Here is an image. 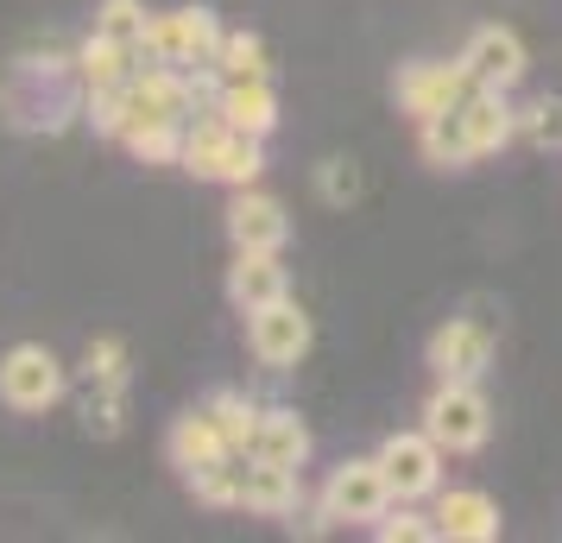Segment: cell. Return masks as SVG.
Segmentation results:
<instances>
[{
    "label": "cell",
    "mask_w": 562,
    "mask_h": 543,
    "mask_svg": "<svg viewBox=\"0 0 562 543\" xmlns=\"http://www.w3.org/2000/svg\"><path fill=\"white\" fill-rule=\"evenodd\" d=\"M82 423H89L95 437H114V430H121V392H102V386H89V405H82Z\"/></svg>",
    "instance_id": "28"
},
{
    "label": "cell",
    "mask_w": 562,
    "mask_h": 543,
    "mask_svg": "<svg viewBox=\"0 0 562 543\" xmlns=\"http://www.w3.org/2000/svg\"><path fill=\"white\" fill-rule=\"evenodd\" d=\"M461 64H468L474 89H512V82L525 77V45H518V32H506V26H481L468 38Z\"/></svg>",
    "instance_id": "10"
},
{
    "label": "cell",
    "mask_w": 562,
    "mask_h": 543,
    "mask_svg": "<svg viewBox=\"0 0 562 543\" xmlns=\"http://www.w3.org/2000/svg\"><path fill=\"white\" fill-rule=\"evenodd\" d=\"M121 146H127L139 165H178L183 158V121H133L121 133Z\"/></svg>",
    "instance_id": "20"
},
{
    "label": "cell",
    "mask_w": 562,
    "mask_h": 543,
    "mask_svg": "<svg viewBox=\"0 0 562 543\" xmlns=\"http://www.w3.org/2000/svg\"><path fill=\"white\" fill-rule=\"evenodd\" d=\"M373 538H380V543H424V538H436V524H424V518L392 512V506H385V518H373Z\"/></svg>",
    "instance_id": "27"
},
{
    "label": "cell",
    "mask_w": 562,
    "mask_h": 543,
    "mask_svg": "<svg viewBox=\"0 0 562 543\" xmlns=\"http://www.w3.org/2000/svg\"><path fill=\"white\" fill-rule=\"evenodd\" d=\"M165 449H171V462L183 467V480H190V474H203V467H215V462H228V455H234L228 442H222V430H215V417H209V411L178 417V423H171V437H165Z\"/></svg>",
    "instance_id": "16"
},
{
    "label": "cell",
    "mask_w": 562,
    "mask_h": 543,
    "mask_svg": "<svg viewBox=\"0 0 562 543\" xmlns=\"http://www.w3.org/2000/svg\"><path fill=\"white\" fill-rule=\"evenodd\" d=\"M531 139L537 146H562V102H537L531 108Z\"/></svg>",
    "instance_id": "29"
},
{
    "label": "cell",
    "mask_w": 562,
    "mask_h": 543,
    "mask_svg": "<svg viewBox=\"0 0 562 543\" xmlns=\"http://www.w3.org/2000/svg\"><path fill=\"white\" fill-rule=\"evenodd\" d=\"M146 20H153V13H146L139 0H102V7H95V32L121 38L133 52H139V38H146Z\"/></svg>",
    "instance_id": "26"
},
{
    "label": "cell",
    "mask_w": 562,
    "mask_h": 543,
    "mask_svg": "<svg viewBox=\"0 0 562 543\" xmlns=\"http://www.w3.org/2000/svg\"><path fill=\"white\" fill-rule=\"evenodd\" d=\"M64 392H70V373H64V361H57L52 348L20 341V348L0 354V405L7 411L38 417V411H52Z\"/></svg>",
    "instance_id": "2"
},
{
    "label": "cell",
    "mask_w": 562,
    "mask_h": 543,
    "mask_svg": "<svg viewBox=\"0 0 562 543\" xmlns=\"http://www.w3.org/2000/svg\"><path fill=\"white\" fill-rule=\"evenodd\" d=\"M385 506H398V499H392L380 455L373 462H341L329 474V487H323V512L335 524H373V518H385Z\"/></svg>",
    "instance_id": "5"
},
{
    "label": "cell",
    "mask_w": 562,
    "mask_h": 543,
    "mask_svg": "<svg viewBox=\"0 0 562 543\" xmlns=\"http://www.w3.org/2000/svg\"><path fill=\"white\" fill-rule=\"evenodd\" d=\"M436 538L449 543H493L499 538V506L474 487H456L442 493V506H436Z\"/></svg>",
    "instance_id": "12"
},
{
    "label": "cell",
    "mask_w": 562,
    "mask_h": 543,
    "mask_svg": "<svg viewBox=\"0 0 562 543\" xmlns=\"http://www.w3.org/2000/svg\"><path fill=\"white\" fill-rule=\"evenodd\" d=\"M247 348L259 354V366H272V373H284V366H297L310 354V316L291 304V297H279V304H266V310L247 316Z\"/></svg>",
    "instance_id": "7"
},
{
    "label": "cell",
    "mask_w": 562,
    "mask_h": 543,
    "mask_svg": "<svg viewBox=\"0 0 562 543\" xmlns=\"http://www.w3.org/2000/svg\"><path fill=\"white\" fill-rule=\"evenodd\" d=\"M380 467L392 480V499H424L442 480V442L430 430H398V437H385Z\"/></svg>",
    "instance_id": "6"
},
{
    "label": "cell",
    "mask_w": 562,
    "mask_h": 543,
    "mask_svg": "<svg viewBox=\"0 0 562 543\" xmlns=\"http://www.w3.org/2000/svg\"><path fill=\"white\" fill-rule=\"evenodd\" d=\"M279 297H291V291H284L279 253H234V265H228V304L234 310L254 316V310H266V304H279Z\"/></svg>",
    "instance_id": "13"
},
{
    "label": "cell",
    "mask_w": 562,
    "mask_h": 543,
    "mask_svg": "<svg viewBox=\"0 0 562 543\" xmlns=\"http://www.w3.org/2000/svg\"><path fill=\"white\" fill-rule=\"evenodd\" d=\"M284 234H291V222H284V203L259 196L254 183H247V190L228 203V240H234V253H279Z\"/></svg>",
    "instance_id": "9"
},
{
    "label": "cell",
    "mask_w": 562,
    "mask_h": 543,
    "mask_svg": "<svg viewBox=\"0 0 562 543\" xmlns=\"http://www.w3.org/2000/svg\"><path fill=\"white\" fill-rule=\"evenodd\" d=\"M493 361V336L481 323H449L430 336V373L436 380H481Z\"/></svg>",
    "instance_id": "11"
},
{
    "label": "cell",
    "mask_w": 562,
    "mask_h": 543,
    "mask_svg": "<svg viewBox=\"0 0 562 543\" xmlns=\"http://www.w3.org/2000/svg\"><path fill=\"white\" fill-rule=\"evenodd\" d=\"M139 70V52L133 45H121V38H108V32H89L77 52V77L89 82V89H121V82Z\"/></svg>",
    "instance_id": "18"
},
{
    "label": "cell",
    "mask_w": 562,
    "mask_h": 543,
    "mask_svg": "<svg viewBox=\"0 0 562 543\" xmlns=\"http://www.w3.org/2000/svg\"><path fill=\"white\" fill-rule=\"evenodd\" d=\"M461 121H468V146H474V158L499 152V146L512 139V127H518V114L506 108V89H474V95L461 102Z\"/></svg>",
    "instance_id": "17"
},
{
    "label": "cell",
    "mask_w": 562,
    "mask_h": 543,
    "mask_svg": "<svg viewBox=\"0 0 562 543\" xmlns=\"http://www.w3.org/2000/svg\"><path fill=\"white\" fill-rule=\"evenodd\" d=\"M215 114H222L234 133H254V139H266V133L279 127V95H272V82H266V77L222 82V95H215Z\"/></svg>",
    "instance_id": "14"
},
{
    "label": "cell",
    "mask_w": 562,
    "mask_h": 543,
    "mask_svg": "<svg viewBox=\"0 0 562 543\" xmlns=\"http://www.w3.org/2000/svg\"><path fill=\"white\" fill-rule=\"evenodd\" d=\"M474 95V77H468V64H411L405 77H398V102H405V114H417V121H430V114H442V108H461Z\"/></svg>",
    "instance_id": "8"
},
{
    "label": "cell",
    "mask_w": 562,
    "mask_h": 543,
    "mask_svg": "<svg viewBox=\"0 0 562 543\" xmlns=\"http://www.w3.org/2000/svg\"><path fill=\"white\" fill-rule=\"evenodd\" d=\"M240 455H228V462L203 467V474H190V493L203 499V506H240Z\"/></svg>",
    "instance_id": "25"
},
{
    "label": "cell",
    "mask_w": 562,
    "mask_h": 543,
    "mask_svg": "<svg viewBox=\"0 0 562 543\" xmlns=\"http://www.w3.org/2000/svg\"><path fill=\"white\" fill-rule=\"evenodd\" d=\"M240 506H247V512H259V518L297 512V467L247 455V474H240Z\"/></svg>",
    "instance_id": "15"
},
{
    "label": "cell",
    "mask_w": 562,
    "mask_h": 543,
    "mask_svg": "<svg viewBox=\"0 0 562 543\" xmlns=\"http://www.w3.org/2000/svg\"><path fill=\"white\" fill-rule=\"evenodd\" d=\"M424 158L430 165H468L474 158V146H468V121H461V108H442V114H430L424 121Z\"/></svg>",
    "instance_id": "21"
},
{
    "label": "cell",
    "mask_w": 562,
    "mask_h": 543,
    "mask_svg": "<svg viewBox=\"0 0 562 543\" xmlns=\"http://www.w3.org/2000/svg\"><path fill=\"white\" fill-rule=\"evenodd\" d=\"M266 45L254 32H222V52H215V77L222 82H247V77H266Z\"/></svg>",
    "instance_id": "23"
},
{
    "label": "cell",
    "mask_w": 562,
    "mask_h": 543,
    "mask_svg": "<svg viewBox=\"0 0 562 543\" xmlns=\"http://www.w3.org/2000/svg\"><path fill=\"white\" fill-rule=\"evenodd\" d=\"M82 380H89V386H102V392L127 386V341H114V336L89 341V348H82Z\"/></svg>",
    "instance_id": "24"
},
{
    "label": "cell",
    "mask_w": 562,
    "mask_h": 543,
    "mask_svg": "<svg viewBox=\"0 0 562 543\" xmlns=\"http://www.w3.org/2000/svg\"><path fill=\"white\" fill-rule=\"evenodd\" d=\"M247 455H259V462H284V467H304L310 430L297 423V411L272 405V411H259V430H254V449H247Z\"/></svg>",
    "instance_id": "19"
},
{
    "label": "cell",
    "mask_w": 562,
    "mask_h": 543,
    "mask_svg": "<svg viewBox=\"0 0 562 543\" xmlns=\"http://www.w3.org/2000/svg\"><path fill=\"white\" fill-rule=\"evenodd\" d=\"M215 52H222V26H215L209 7L153 13V20H146V38H139V57H146V64H178V70L215 64Z\"/></svg>",
    "instance_id": "3"
},
{
    "label": "cell",
    "mask_w": 562,
    "mask_h": 543,
    "mask_svg": "<svg viewBox=\"0 0 562 543\" xmlns=\"http://www.w3.org/2000/svg\"><path fill=\"white\" fill-rule=\"evenodd\" d=\"M190 178L203 183H234V190H247V183L266 171V152H259L254 133H234L222 114H209L196 127H183V158H178Z\"/></svg>",
    "instance_id": "1"
},
{
    "label": "cell",
    "mask_w": 562,
    "mask_h": 543,
    "mask_svg": "<svg viewBox=\"0 0 562 543\" xmlns=\"http://www.w3.org/2000/svg\"><path fill=\"white\" fill-rule=\"evenodd\" d=\"M424 430L442 442V455H468L486 442V398L474 392V380H442L424 411Z\"/></svg>",
    "instance_id": "4"
},
{
    "label": "cell",
    "mask_w": 562,
    "mask_h": 543,
    "mask_svg": "<svg viewBox=\"0 0 562 543\" xmlns=\"http://www.w3.org/2000/svg\"><path fill=\"white\" fill-rule=\"evenodd\" d=\"M203 411L215 417V430H222V442H228L234 455H247V449H254V430H259V405H254V398H240V392H215Z\"/></svg>",
    "instance_id": "22"
},
{
    "label": "cell",
    "mask_w": 562,
    "mask_h": 543,
    "mask_svg": "<svg viewBox=\"0 0 562 543\" xmlns=\"http://www.w3.org/2000/svg\"><path fill=\"white\" fill-rule=\"evenodd\" d=\"M323 190H329V196H355V171H348V165H329V171H323Z\"/></svg>",
    "instance_id": "30"
}]
</instances>
